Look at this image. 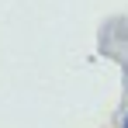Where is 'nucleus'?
I'll list each match as a JSON object with an SVG mask.
<instances>
[{
	"mask_svg": "<svg viewBox=\"0 0 128 128\" xmlns=\"http://www.w3.org/2000/svg\"><path fill=\"white\" fill-rule=\"evenodd\" d=\"M121 128H128V111H125V118H121Z\"/></svg>",
	"mask_w": 128,
	"mask_h": 128,
	"instance_id": "f257e3e1",
	"label": "nucleus"
}]
</instances>
